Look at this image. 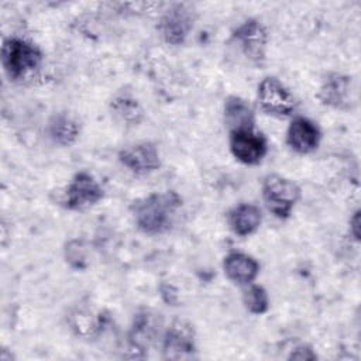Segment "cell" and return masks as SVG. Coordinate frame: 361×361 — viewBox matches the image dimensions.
Returning <instances> with one entry per match:
<instances>
[{"label": "cell", "mask_w": 361, "mask_h": 361, "mask_svg": "<svg viewBox=\"0 0 361 361\" xmlns=\"http://www.w3.org/2000/svg\"><path fill=\"white\" fill-rule=\"evenodd\" d=\"M182 206V197L173 192H154L131 203V214L137 228L145 234H162L173 223L176 210Z\"/></svg>", "instance_id": "cell-1"}, {"label": "cell", "mask_w": 361, "mask_h": 361, "mask_svg": "<svg viewBox=\"0 0 361 361\" xmlns=\"http://www.w3.org/2000/svg\"><path fill=\"white\" fill-rule=\"evenodd\" d=\"M42 61V52L32 42L10 37L3 41L1 45V65L7 76L13 80L24 78L39 66Z\"/></svg>", "instance_id": "cell-2"}, {"label": "cell", "mask_w": 361, "mask_h": 361, "mask_svg": "<svg viewBox=\"0 0 361 361\" xmlns=\"http://www.w3.org/2000/svg\"><path fill=\"white\" fill-rule=\"evenodd\" d=\"M262 199L267 209L278 219H288L300 199V188L290 179L269 173L262 180Z\"/></svg>", "instance_id": "cell-3"}, {"label": "cell", "mask_w": 361, "mask_h": 361, "mask_svg": "<svg viewBox=\"0 0 361 361\" xmlns=\"http://www.w3.org/2000/svg\"><path fill=\"white\" fill-rule=\"evenodd\" d=\"M258 103L262 111L275 117H288L296 109V100L289 89L276 78H265L258 85Z\"/></svg>", "instance_id": "cell-4"}, {"label": "cell", "mask_w": 361, "mask_h": 361, "mask_svg": "<svg viewBox=\"0 0 361 361\" xmlns=\"http://www.w3.org/2000/svg\"><path fill=\"white\" fill-rule=\"evenodd\" d=\"M103 196L104 190L94 176L86 171H80L66 186L63 203L69 210H83L97 204Z\"/></svg>", "instance_id": "cell-5"}, {"label": "cell", "mask_w": 361, "mask_h": 361, "mask_svg": "<svg viewBox=\"0 0 361 361\" xmlns=\"http://www.w3.org/2000/svg\"><path fill=\"white\" fill-rule=\"evenodd\" d=\"M230 151L233 157L245 165H257L268 151L267 138L254 128L230 133Z\"/></svg>", "instance_id": "cell-6"}, {"label": "cell", "mask_w": 361, "mask_h": 361, "mask_svg": "<svg viewBox=\"0 0 361 361\" xmlns=\"http://www.w3.org/2000/svg\"><path fill=\"white\" fill-rule=\"evenodd\" d=\"M233 38L240 45L243 54L255 65H262L265 61V49L268 44V31L258 20H247L235 28Z\"/></svg>", "instance_id": "cell-7"}, {"label": "cell", "mask_w": 361, "mask_h": 361, "mask_svg": "<svg viewBox=\"0 0 361 361\" xmlns=\"http://www.w3.org/2000/svg\"><path fill=\"white\" fill-rule=\"evenodd\" d=\"M118 161L135 175H147L161 166V155L155 144L142 141L127 145L118 151Z\"/></svg>", "instance_id": "cell-8"}, {"label": "cell", "mask_w": 361, "mask_h": 361, "mask_svg": "<svg viewBox=\"0 0 361 361\" xmlns=\"http://www.w3.org/2000/svg\"><path fill=\"white\" fill-rule=\"evenodd\" d=\"M193 27V16L189 8L176 4L166 10L158 23V31L164 41L171 45L182 44Z\"/></svg>", "instance_id": "cell-9"}, {"label": "cell", "mask_w": 361, "mask_h": 361, "mask_svg": "<svg viewBox=\"0 0 361 361\" xmlns=\"http://www.w3.org/2000/svg\"><path fill=\"white\" fill-rule=\"evenodd\" d=\"M322 131L307 117H295L286 130V144L298 154H309L319 147Z\"/></svg>", "instance_id": "cell-10"}, {"label": "cell", "mask_w": 361, "mask_h": 361, "mask_svg": "<svg viewBox=\"0 0 361 361\" xmlns=\"http://www.w3.org/2000/svg\"><path fill=\"white\" fill-rule=\"evenodd\" d=\"M353 94V80L350 76L331 73L329 75L317 93L319 100L329 107L347 109L350 107V100Z\"/></svg>", "instance_id": "cell-11"}, {"label": "cell", "mask_w": 361, "mask_h": 361, "mask_svg": "<svg viewBox=\"0 0 361 361\" xmlns=\"http://www.w3.org/2000/svg\"><path fill=\"white\" fill-rule=\"evenodd\" d=\"M224 275L237 285H250L259 274L258 261L244 252H228L223 259Z\"/></svg>", "instance_id": "cell-12"}, {"label": "cell", "mask_w": 361, "mask_h": 361, "mask_svg": "<svg viewBox=\"0 0 361 361\" xmlns=\"http://www.w3.org/2000/svg\"><path fill=\"white\" fill-rule=\"evenodd\" d=\"M195 351L192 327L183 322H175L164 336L165 358L179 360L190 355Z\"/></svg>", "instance_id": "cell-13"}, {"label": "cell", "mask_w": 361, "mask_h": 361, "mask_svg": "<svg viewBox=\"0 0 361 361\" xmlns=\"http://www.w3.org/2000/svg\"><path fill=\"white\" fill-rule=\"evenodd\" d=\"M224 123L228 131L254 128L255 114L251 104L240 96H228L224 102Z\"/></svg>", "instance_id": "cell-14"}, {"label": "cell", "mask_w": 361, "mask_h": 361, "mask_svg": "<svg viewBox=\"0 0 361 361\" xmlns=\"http://www.w3.org/2000/svg\"><path fill=\"white\" fill-rule=\"evenodd\" d=\"M227 221L234 234L245 237L259 228L262 213L259 207L252 203H241L228 212Z\"/></svg>", "instance_id": "cell-15"}, {"label": "cell", "mask_w": 361, "mask_h": 361, "mask_svg": "<svg viewBox=\"0 0 361 361\" xmlns=\"http://www.w3.org/2000/svg\"><path fill=\"white\" fill-rule=\"evenodd\" d=\"M80 133L79 123L66 113L54 114L48 123L49 137L59 145L68 147L72 145Z\"/></svg>", "instance_id": "cell-16"}, {"label": "cell", "mask_w": 361, "mask_h": 361, "mask_svg": "<svg viewBox=\"0 0 361 361\" xmlns=\"http://www.w3.org/2000/svg\"><path fill=\"white\" fill-rule=\"evenodd\" d=\"M157 322L152 314L149 313H140L137 319L134 320L131 334H130V341L134 347L144 348L155 336L157 331Z\"/></svg>", "instance_id": "cell-17"}, {"label": "cell", "mask_w": 361, "mask_h": 361, "mask_svg": "<svg viewBox=\"0 0 361 361\" xmlns=\"http://www.w3.org/2000/svg\"><path fill=\"white\" fill-rule=\"evenodd\" d=\"M113 113L127 124H138L142 118V109L131 96H117L111 103Z\"/></svg>", "instance_id": "cell-18"}, {"label": "cell", "mask_w": 361, "mask_h": 361, "mask_svg": "<svg viewBox=\"0 0 361 361\" xmlns=\"http://www.w3.org/2000/svg\"><path fill=\"white\" fill-rule=\"evenodd\" d=\"M243 303L252 314H264L269 307V298L265 288L250 283L243 292Z\"/></svg>", "instance_id": "cell-19"}, {"label": "cell", "mask_w": 361, "mask_h": 361, "mask_svg": "<svg viewBox=\"0 0 361 361\" xmlns=\"http://www.w3.org/2000/svg\"><path fill=\"white\" fill-rule=\"evenodd\" d=\"M289 358H293V360H314L316 354L312 351L310 347L299 345V347L295 348V351L290 354Z\"/></svg>", "instance_id": "cell-20"}, {"label": "cell", "mask_w": 361, "mask_h": 361, "mask_svg": "<svg viewBox=\"0 0 361 361\" xmlns=\"http://www.w3.org/2000/svg\"><path fill=\"white\" fill-rule=\"evenodd\" d=\"M350 233L357 241L360 240V210H357L350 219Z\"/></svg>", "instance_id": "cell-21"}]
</instances>
